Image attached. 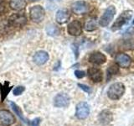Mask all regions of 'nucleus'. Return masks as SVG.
<instances>
[{
	"label": "nucleus",
	"instance_id": "f257e3e1",
	"mask_svg": "<svg viewBox=\"0 0 134 126\" xmlns=\"http://www.w3.org/2000/svg\"><path fill=\"white\" fill-rule=\"evenodd\" d=\"M125 92V86L121 82H116L110 86L107 91L108 98L111 100H118L123 96Z\"/></svg>",
	"mask_w": 134,
	"mask_h": 126
},
{
	"label": "nucleus",
	"instance_id": "f03ea898",
	"mask_svg": "<svg viewBox=\"0 0 134 126\" xmlns=\"http://www.w3.org/2000/svg\"><path fill=\"white\" fill-rule=\"evenodd\" d=\"M29 16L33 22L41 23L44 20L45 16L44 8L40 5H35L30 8L29 10Z\"/></svg>",
	"mask_w": 134,
	"mask_h": 126
},
{
	"label": "nucleus",
	"instance_id": "7ed1b4c3",
	"mask_svg": "<svg viewBox=\"0 0 134 126\" xmlns=\"http://www.w3.org/2000/svg\"><path fill=\"white\" fill-rule=\"evenodd\" d=\"M132 11H124L118 18L116 19V20L114 22V24L111 26V30L112 31H116L120 29L124 24H127L129 22V20L132 19Z\"/></svg>",
	"mask_w": 134,
	"mask_h": 126
},
{
	"label": "nucleus",
	"instance_id": "20e7f679",
	"mask_svg": "<svg viewBox=\"0 0 134 126\" xmlns=\"http://www.w3.org/2000/svg\"><path fill=\"white\" fill-rule=\"evenodd\" d=\"M8 23L12 26L22 27L27 23V18L24 13H18V14H12L8 19Z\"/></svg>",
	"mask_w": 134,
	"mask_h": 126
},
{
	"label": "nucleus",
	"instance_id": "39448f33",
	"mask_svg": "<svg viewBox=\"0 0 134 126\" xmlns=\"http://www.w3.org/2000/svg\"><path fill=\"white\" fill-rule=\"evenodd\" d=\"M116 14V8L113 6H110L108 7L106 11L104 12V14H102V16L100 17L99 23L102 25V27H106L107 25L111 23V21L113 19L114 16Z\"/></svg>",
	"mask_w": 134,
	"mask_h": 126
},
{
	"label": "nucleus",
	"instance_id": "423d86ee",
	"mask_svg": "<svg viewBox=\"0 0 134 126\" xmlns=\"http://www.w3.org/2000/svg\"><path fill=\"white\" fill-rule=\"evenodd\" d=\"M90 114V106L86 102H81L75 108V116L79 119H85Z\"/></svg>",
	"mask_w": 134,
	"mask_h": 126
},
{
	"label": "nucleus",
	"instance_id": "0eeeda50",
	"mask_svg": "<svg viewBox=\"0 0 134 126\" xmlns=\"http://www.w3.org/2000/svg\"><path fill=\"white\" fill-rule=\"evenodd\" d=\"M15 122L14 115L8 110H0V125L10 126Z\"/></svg>",
	"mask_w": 134,
	"mask_h": 126
},
{
	"label": "nucleus",
	"instance_id": "6e6552de",
	"mask_svg": "<svg viewBox=\"0 0 134 126\" xmlns=\"http://www.w3.org/2000/svg\"><path fill=\"white\" fill-rule=\"evenodd\" d=\"M70 104V97L65 93H59L54 98V105L57 108H65Z\"/></svg>",
	"mask_w": 134,
	"mask_h": 126
},
{
	"label": "nucleus",
	"instance_id": "1a4fd4ad",
	"mask_svg": "<svg viewBox=\"0 0 134 126\" xmlns=\"http://www.w3.org/2000/svg\"><path fill=\"white\" fill-rule=\"evenodd\" d=\"M67 31L72 36H78L82 33V26L81 22L78 20H74L70 22L67 26Z\"/></svg>",
	"mask_w": 134,
	"mask_h": 126
},
{
	"label": "nucleus",
	"instance_id": "9d476101",
	"mask_svg": "<svg viewBox=\"0 0 134 126\" xmlns=\"http://www.w3.org/2000/svg\"><path fill=\"white\" fill-rule=\"evenodd\" d=\"M49 56L47 52L44 51V50H39L34 55L33 61L36 65L42 66L49 61Z\"/></svg>",
	"mask_w": 134,
	"mask_h": 126
},
{
	"label": "nucleus",
	"instance_id": "9b49d317",
	"mask_svg": "<svg viewBox=\"0 0 134 126\" xmlns=\"http://www.w3.org/2000/svg\"><path fill=\"white\" fill-rule=\"evenodd\" d=\"M115 60L119 66L123 67V68H127L130 66L132 63V59L129 56L123 53H119L116 56Z\"/></svg>",
	"mask_w": 134,
	"mask_h": 126
},
{
	"label": "nucleus",
	"instance_id": "f8f14e48",
	"mask_svg": "<svg viewBox=\"0 0 134 126\" xmlns=\"http://www.w3.org/2000/svg\"><path fill=\"white\" fill-rule=\"evenodd\" d=\"M113 119V114L110 110L105 109V110L102 111L98 115V121L102 125H107Z\"/></svg>",
	"mask_w": 134,
	"mask_h": 126
},
{
	"label": "nucleus",
	"instance_id": "ddd939ff",
	"mask_svg": "<svg viewBox=\"0 0 134 126\" xmlns=\"http://www.w3.org/2000/svg\"><path fill=\"white\" fill-rule=\"evenodd\" d=\"M106 61H107L106 56L99 51L91 53L89 56V61L95 65H102L106 62Z\"/></svg>",
	"mask_w": 134,
	"mask_h": 126
},
{
	"label": "nucleus",
	"instance_id": "4468645a",
	"mask_svg": "<svg viewBox=\"0 0 134 126\" xmlns=\"http://www.w3.org/2000/svg\"><path fill=\"white\" fill-rule=\"evenodd\" d=\"M70 12L67 10V9H59L56 12V14H55V20L58 24H65L68 22V20L70 19Z\"/></svg>",
	"mask_w": 134,
	"mask_h": 126
},
{
	"label": "nucleus",
	"instance_id": "2eb2a0df",
	"mask_svg": "<svg viewBox=\"0 0 134 126\" xmlns=\"http://www.w3.org/2000/svg\"><path fill=\"white\" fill-rule=\"evenodd\" d=\"M71 8H72L73 12L75 13V14H85V13L88 9L87 3L85 1H76V2H75L72 4Z\"/></svg>",
	"mask_w": 134,
	"mask_h": 126
},
{
	"label": "nucleus",
	"instance_id": "dca6fc26",
	"mask_svg": "<svg viewBox=\"0 0 134 126\" xmlns=\"http://www.w3.org/2000/svg\"><path fill=\"white\" fill-rule=\"evenodd\" d=\"M88 76L94 82H100L102 81V71L96 67H91L88 70Z\"/></svg>",
	"mask_w": 134,
	"mask_h": 126
},
{
	"label": "nucleus",
	"instance_id": "f3484780",
	"mask_svg": "<svg viewBox=\"0 0 134 126\" xmlns=\"http://www.w3.org/2000/svg\"><path fill=\"white\" fill-rule=\"evenodd\" d=\"M10 8L15 11H20L26 7L27 3L25 0H10Z\"/></svg>",
	"mask_w": 134,
	"mask_h": 126
},
{
	"label": "nucleus",
	"instance_id": "a211bd4d",
	"mask_svg": "<svg viewBox=\"0 0 134 126\" xmlns=\"http://www.w3.org/2000/svg\"><path fill=\"white\" fill-rule=\"evenodd\" d=\"M12 86H9L8 82H5L4 84L0 83V96H1V101L3 102L4 99L6 98L8 94L9 93V92L12 89Z\"/></svg>",
	"mask_w": 134,
	"mask_h": 126
},
{
	"label": "nucleus",
	"instance_id": "6ab92c4d",
	"mask_svg": "<svg viewBox=\"0 0 134 126\" xmlns=\"http://www.w3.org/2000/svg\"><path fill=\"white\" fill-rule=\"evenodd\" d=\"M97 29V21L95 18L87 19L85 23V29L86 31H93Z\"/></svg>",
	"mask_w": 134,
	"mask_h": 126
},
{
	"label": "nucleus",
	"instance_id": "aec40b11",
	"mask_svg": "<svg viewBox=\"0 0 134 126\" xmlns=\"http://www.w3.org/2000/svg\"><path fill=\"white\" fill-rule=\"evenodd\" d=\"M10 106H11V108H12V109H13V111H14L17 115L19 116V119L22 120L23 122H24V123H27V121H26V119H25V118L24 117V115H23V113H22V111L20 110V108H19V107L14 102H13V101H11L10 102Z\"/></svg>",
	"mask_w": 134,
	"mask_h": 126
},
{
	"label": "nucleus",
	"instance_id": "412c9836",
	"mask_svg": "<svg viewBox=\"0 0 134 126\" xmlns=\"http://www.w3.org/2000/svg\"><path fill=\"white\" fill-rule=\"evenodd\" d=\"M119 72V67L117 65L114 64L110 66L107 70V79L109 80L112 76H114Z\"/></svg>",
	"mask_w": 134,
	"mask_h": 126
},
{
	"label": "nucleus",
	"instance_id": "4be33fe9",
	"mask_svg": "<svg viewBox=\"0 0 134 126\" xmlns=\"http://www.w3.org/2000/svg\"><path fill=\"white\" fill-rule=\"evenodd\" d=\"M46 33L50 36H55L59 35V29L54 24H49L46 27Z\"/></svg>",
	"mask_w": 134,
	"mask_h": 126
},
{
	"label": "nucleus",
	"instance_id": "5701e85b",
	"mask_svg": "<svg viewBox=\"0 0 134 126\" xmlns=\"http://www.w3.org/2000/svg\"><path fill=\"white\" fill-rule=\"evenodd\" d=\"M25 90V87H23V86H18L16 87L14 90H13V93H14V96H19V95H21L24 92Z\"/></svg>",
	"mask_w": 134,
	"mask_h": 126
},
{
	"label": "nucleus",
	"instance_id": "b1692460",
	"mask_svg": "<svg viewBox=\"0 0 134 126\" xmlns=\"http://www.w3.org/2000/svg\"><path fill=\"white\" fill-rule=\"evenodd\" d=\"M75 76L77 78L81 79L83 78L84 77L86 76V72L84 71H81V70H76L75 71Z\"/></svg>",
	"mask_w": 134,
	"mask_h": 126
},
{
	"label": "nucleus",
	"instance_id": "393cba45",
	"mask_svg": "<svg viewBox=\"0 0 134 126\" xmlns=\"http://www.w3.org/2000/svg\"><path fill=\"white\" fill-rule=\"evenodd\" d=\"M78 87L81 88V89H82L83 91L87 92V93H90L91 92V88L86 85H84V84H81V83H78Z\"/></svg>",
	"mask_w": 134,
	"mask_h": 126
},
{
	"label": "nucleus",
	"instance_id": "a878e982",
	"mask_svg": "<svg viewBox=\"0 0 134 126\" xmlns=\"http://www.w3.org/2000/svg\"><path fill=\"white\" fill-rule=\"evenodd\" d=\"M5 11V2L4 0H0V14Z\"/></svg>",
	"mask_w": 134,
	"mask_h": 126
},
{
	"label": "nucleus",
	"instance_id": "bb28decb",
	"mask_svg": "<svg viewBox=\"0 0 134 126\" xmlns=\"http://www.w3.org/2000/svg\"><path fill=\"white\" fill-rule=\"evenodd\" d=\"M40 119L36 118V119L31 121V126H40Z\"/></svg>",
	"mask_w": 134,
	"mask_h": 126
},
{
	"label": "nucleus",
	"instance_id": "cd10ccee",
	"mask_svg": "<svg viewBox=\"0 0 134 126\" xmlns=\"http://www.w3.org/2000/svg\"><path fill=\"white\" fill-rule=\"evenodd\" d=\"M31 1H37V0H31Z\"/></svg>",
	"mask_w": 134,
	"mask_h": 126
},
{
	"label": "nucleus",
	"instance_id": "c85d7f7f",
	"mask_svg": "<svg viewBox=\"0 0 134 126\" xmlns=\"http://www.w3.org/2000/svg\"><path fill=\"white\" fill-rule=\"evenodd\" d=\"M132 23H133V24H134V20H133V21H132Z\"/></svg>",
	"mask_w": 134,
	"mask_h": 126
}]
</instances>
